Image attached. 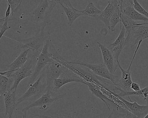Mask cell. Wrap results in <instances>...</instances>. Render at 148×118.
<instances>
[{"mask_svg":"<svg viewBox=\"0 0 148 118\" xmlns=\"http://www.w3.org/2000/svg\"><path fill=\"white\" fill-rule=\"evenodd\" d=\"M51 58L55 62L60 64L85 81L94 83L100 88L106 90H112L114 88V84L110 81L97 75L86 67L70 63L69 61H66L57 52L52 53Z\"/></svg>","mask_w":148,"mask_h":118,"instance_id":"1","label":"cell"},{"mask_svg":"<svg viewBox=\"0 0 148 118\" xmlns=\"http://www.w3.org/2000/svg\"><path fill=\"white\" fill-rule=\"evenodd\" d=\"M57 4V1L54 0L41 1L29 14V18L40 30H45L46 26L51 24V14Z\"/></svg>","mask_w":148,"mask_h":118,"instance_id":"2","label":"cell"},{"mask_svg":"<svg viewBox=\"0 0 148 118\" xmlns=\"http://www.w3.org/2000/svg\"><path fill=\"white\" fill-rule=\"evenodd\" d=\"M38 55L32 53L28 56V59L23 67L19 69L14 71L8 77H11L14 80V83L10 90H17L20 83L23 79L29 76H32L38 61Z\"/></svg>","mask_w":148,"mask_h":118,"instance_id":"3","label":"cell"},{"mask_svg":"<svg viewBox=\"0 0 148 118\" xmlns=\"http://www.w3.org/2000/svg\"><path fill=\"white\" fill-rule=\"evenodd\" d=\"M48 39L45 30H40L36 35L30 38L18 41L13 40L20 44L17 46V49H29L32 53L38 55V53L40 54L41 53L45 43Z\"/></svg>","mask_w":148,"mask_h":118,"instance_id":"4","label":"cell"},{"mask_svg":"<svg viewBox=\"0 0 148 118\" xmlns=\"http://www.w3.org/2000/svg\"><path fill=\"white\" fill-rule=\"evenodd\" d=\"M49 39H48L45 43L41 53L39 55L34 71L28 83L30 85L34 83V81L39 75H40L45 67L51 64L57 62L51 57L50 52H49Z\"/></svg>","mask_w":148,"mask_h":118,"instance_id":"5","label":"cell"},{"mask_svg":"<svg viewBox=\"0 0 148 118\" xmlns=\"http://www.w3.org/2000/svg\"><path fill=\"white\" fill-rule=\"evenodd\" d=\"M69 62L72 64H77L87 68L97 75L110 81L116 87L120 80L119 77L117 76L111 74L104 64H91L78 60L71 62L69 61Z\"/></svg>","mask_w":148,"mask_h":118,"instance_id":"6","label":"cell"},{"mask_svg":"<svg viewBox=\"0 0 148 118\" xmlns=\"http://www.w3.org/2000/svg\"><path fill=\"white\" fill-rule=\"evenodd\" d=\"M66 95V93H65L55 96L51 90L50 89H47L46 93L40 98L24 108L22 109V112L24 114H26L27 110L34 107H38L40 109L47 111L53 102L64 97Z\"/></svg>","mask_w":148,"mask_h":118,"instance_id":"7","label":"cell"},{"mask_svg":"<svg viewBox=\"0 0 148 118\" xmlns=\"http://www.w3.org/2000/svg\"><path fill=\"white\" fill-rule=\"evenodd\" d=\"M45 73L44 69L37 81L33 84H31L25 93L17 99V106L31 97L37 95L45 90H46V81H45Z\"/></svg>","mask_w":148,"mask_h":118,"instance_id":"8","label":"cell"},{"mask_svg":"<svg viewBox=\"0 0 148 118\" xmlns=\"http://www.w3.org/2000/svg\"><path fill=\"white\" fill-rule=\"evenodd\" d=\"M142 41H140L138 42L137 45L136 50L134 53L133 56H132V59L131 61L130 65L127 70H124L120 65L119 61L118 62V65L119 68L120 69L122 72V76L121 78L119 80L118 84L117 86V87L118 88L122 90H124L126 91H131V84L132 83V80L131 75L130 73V68L132 65L133 61L135 59L136 55L141 45Z\"/></svg>","mask_w":148,"mask_h":118,"instance_id":"9","label":"cell"},{"mask_svg":"<svg viewBox=\"0 0 148 118\" xmlns=\"http://www.w3.org/2000/svg\"><path fill=\"white\" fill-rule=\"evenodd\" d=\"M66 69V68L58 62L51 64L47 66L45 68L46 90L50 89L51 90L54 81L59 78Z\"/></svg>","mask_w":148,"mask_h":118,"instance_id":"10","label":"cell"},{"mask_svg":"<svg viewBox=\"0 0 148 118\" xmlns=\"http://www.w3.org/2000/svg\"><path fill=\"white\" fill-rule=\"evenodd\" d=\"M148 38V24L143 25L136 26L131 33L127 35L126 44L134 46L139 41H143Z\"/></svg>","mask_w":148,"mask_h":118,"instance_id":"11","label":"cell"},{"mask_svg":"<svg viewBox=\"0 0 148 118\" xmlns=\"http://www.w3.org/2000/svg\"><path fill=\"white\" fill-rule=\"evenodd\" d=\"M71 82H79L86 84L85 81L66 68L60 77L54 81L52 87L51 91L53 93L66 84Z\"/></svg>","mask_w":148,"mask_h":118,"instance_id":"12","label":"cell"},{"mask_svg":"<svg viewBox=\"0 0 148 118\" xmlns=\"http://www.w3.org/2000/svg\"><path fill=\"white\" fill-rule=\"evenodd\" d=\"M121 12L136 21H143L148 23V19L137 12L133 7V1L119 0Z\"/></svg>","mask_w":148,"mask_h":118,"instance_id":"13","label":"cell"},{"mask_svg":"<svg viewBox=\"0 0 148 118\" xmlns=\"http://www.w3.org/2000/svg\"><path fill=\"white\" fill-rule=\"evenodd\" d=\"M120 33L116 39L107 47L113 54L117 62L119 61V58L121 52L126 45V37H125L126 31L123 26L121 22L120 23Z\"/></svg>","mask_w":148,"mask_h":118,"instance_id":"14","label":"cell"},{"mask_svg":"<svg viewBox=\"0 0 148 118\" xmlns=\"http://www.w3.org/2000/svg\"><path fill=\"white\" fill-rule=\"evenodd\" d=\"M110 92L125 104L127 108V111H129L137 118H143L148 114V106L147 105H140L136 102H133L128 101L123 97L118 95L116 93L111 91Z\"/></svg>","mask_w":148,"mask_h":118,"instance_id":"15","label":"cell"},{"mask_svg":"<svg viewBox=\"0 0 148 118\" xmlns=\"http://www.w3.org/2000/svg\"><path fill=\"white\" fill-rule=\"evenodd\" d=\"M30 50L26 49L22 52L16 59L11 64L7 66L4 71L0 72V75H5L9 77L10 75L14 71H16L23 67L28 59V54Z\"/></svg>","mask_w":148,"mask_h":118,"instance_id":"16","label":"cell"},{"mask_svg":"<svg viewBox=\"0 0 148 118\" xmlns=\"http://www.w3.org/2000/svg\"><path fill=\"white\" fill-rule=\"evenodd\" d=\"M57 3L59 4L64 10L67 17L68 26H71L73 22L79 17L83 16L80 10L76 9L72 5L70 1L57 0Z\"/></svg>","mask_w":148,"mask_h":118,"instance_id":"17","label":"cell"},{"mask_svg":"<svg viewBox=\"0 0 148 118\" xmlns=\"http://www.w3.org/2000/svg\"><path fill=\"white\" fill-rule=\"evenodd\" d=\"M98 45L101 50L103 61L111 74H113L116 71L118 62L116 61L113 54L109 48L100 43L97 42Z\"/></svg>","mask_w":148,"mask_h":118,"instance_id":"18","label":"cell"},{"mask_svg":"<svg viewBox=\"0 0 148 118\" xmlns=\"http://www.w3.org/2000/svg\"><path fill=\"white\" fill-rule=\"evenodd\" d=\"M16 91L9 90L3 96L5 104V115L12 118L14 112L17 106Z\"/></svg>","mask_w":148,"mask_h":118,"instance_id":"19","label":"cell"},{"mask_svg":"<svg viewBox=\"0 0 148 118\" xmlns=\"http://www.w3.org/2000/svg\"><path fill=\"white\" fill-rule=\"evenodd\" d=\"M119 0L108 1V5L99 17L98 19L102 21L107 27L109 26L110 18L116 10L119 7Z\"/></svg>","mask_w":148,"mask_h":118,"instance_id":"20","label":"cell"},{"mask_svg":"<svg viewBox=\"0 0 148 118\" xmlns=\"http://www.w3.org/2000/svg\"><path fill=\"white\" fill-rule=\"evenodd\" d=\"M85 84L88 86L89 90L91 92L92 94L100 99L105 104L108 109L110 110V102L113 103V102L101 91L100 87L94 83H90L86 81Z\"/></svg>","mask_w":148,"mask_h":118,"instance_id":"21","label":"cell"},{"mask_svg":"<svg viewBox=\"0 0 148 118\" xmlns=\"http://www.w3.org/2000/svg\"><path fill=\"white\" fill-rule=\"evenodd\" d=\"M120 19L122 24L125 28L127 35H129L131 33L132 29L136 26L143 25L148 24L146 23H137L122 12L120 14Z\"/></svg>","mask_w":148,"mask_h":118,"instance_id":"22","label":"cell"},{"mask_svg":"<svg viewBox=\"0 0 148 118\" xmlns=\"http://www.w3.org/2000/svg\"><path fill=\"white\" fill-rule=\"evenodd\" d=\"M83 16H86L94 18H98L102 11L98 9L92 2H90L84 10H80Z\"/></svg>","mask_w":148,"mask_h":118,"instance_id":"23","label":"cell"},{"mask_svg":"<svg viewBox=\"0 0 148 118\" xmlns=\"http://www.w3.org/2000/svg\"><path fill=\"white\" fill-rule=\"evenodd\" d=\"M14 80L11 77L5 75L0 76V94L3 96L7 92L10 90L13 85Z\"/></svg>","mask_w":148,"mask_h":118,"instance_id":"24","label":"cell"},{"mask_svg":"<svg viewBox=\"0 0 148 118\" xmlns=\"http://www.w3.org/2000/svg\"><path fill=\"white\" fill-rule=\"evenodd\" d=\"M117 90L120 91V92L119 94H117L122 97L123 96H128L130 98V96H142L144 100H145L148 95V86L145 87L144 88L141 89L139 91L136 92L134 91H124L119 88L117 89Z\"/></svg>","mask_w":148,"mask_h":118,"instance_id":"25","label":"cell"},{"mask_svg":"<svg viewBox=\"0 0 148 118\" xmlns=\"http://www.w3.org/2000/svg\"><path fill=\"white\" fill-rule=\"evenodd\" d=\"M121 13L120 7H119L115 11L110 19V24L108 28L111 31L114 32L115 31V27L116 26L118 23L121 22V19H120Z\"/></svg>","mask_w":148,"mask_h":118,"instance_id":"26","label":"cell"},{"mask_svg":"<svg viewBox=\"0 0 148 118\" xmlns=\"http://www.w3.org/2000/svg\"><path fill=\"white\" fill-rule=\"evenodd\" d=\"M8 4L10 5L12 8V15L13 16L14 14L17 12L18 8L22 3L23 1L21 0H7L6 1Z\"/></svg>","mask_w":148,"mask_h":118,"instance_id":"27","label":"cell"},{"mask_svg":"<svg viewBox=\"0 0 148 118\" xmlns=\"http://www.w3.org/2000/svg\"><path fill=\"white\" fill-rule=\"evenodd\" d=\"M133 7L137 12L148 19V12L142 6L140 3L136 0H133Z\"/></svg>","mask_w":148,"mask_h":118,"instance_id":"28","label":"cell"},{"mask_svg":"<svg viewBox=\"0 0 148 118\" xmlns=\"http://www.w3.org/2000/svg\"><path fill=\"white\" fill-rule=\"evenodd\" d=\"M8 20H9V18H5L0 19L1 23L3 22V24L1 25V31H0V38L1 39L3 37L6 31L11 28V26H8Z\"/></svg>","mask_w":148,"mask_h":118,"instance_id":"29","label":"cell"},{"mask_svg":"<svg viewBox=\"0 0 148 118\" xmlns=\"http://www.w3.org/2000/svg\"><path fill=\"white\" fill-rule=\"evenodd\" d=\"M32 115L41 118H72L69 115H56V116H48V115H39L34 114H33Z\"/></svg>","mask_w":148,"mask_h":118,"instance_id":"30","label":"cell"},{"mask_svg":"<svg viewBox=\"0 0 148 118\" xmlns=\"http://www.w3.org/2000/svg\"><path fill=\"white\" fill-rule=\"evenodd\" d=\"M112 112L113 113L112 118H127V115H124L123 114L118 113L114 110Z\"/></svg>","mask_w":148,"mask_h":118,"instance_id":"31","label":"cell"},{"mask_svg":"<svg viewBox=\"0 0 148 118\" xmlns=\"http://www.w3.org/2000/svg\"><path fill=\"white\" fill-rule=\"evenodd\" d=\"M131 89L132 90L134 91H138L141 90L140 86L136 83L132 82L131 84Z\"/></svg>","mask_w":148,"mask_h":118,"instance_id":"32","label":"cell"},{"mask_svg":"<svg viewBox=\"0 0 148 118\" xmlns=\"http://www.w3.org/2000/svg\"><path fill=\"white\" fill-rule=\"evenodd\" d=\"M11 14H12V8L10 5L8 4L7 9L5 13V18H9Z\"/></svg>","mask_w":148,"mask_h":118,"instance_id":"33","label":"cell"},{"mask_svg":"<svg viewBox=\"0 0 148 118\" xmlns=\"http://www.w3.org/2000/svg\"><path fill=\"white\" fill-rule=\"evenodd\" d=\"M112 115H113V113H112H112H111L110 114V115H109V116H108V117H107V118H112Z\"/></svg>","mask_w":148,"mask_h":118,"instance_id":"34","label":"cell"},{"mask_svg":"<svg viewBox=\"0 0 148 118\" xmlns=\"http://www.w3.org/2000/svg\"><path fill=\"white\" fill-rule=\"evenodd\" d=\"M145 101H146V105L148 106V95L147 96V97H146V98H145Z\"/></svg>","mask_w":148,"mask_h":118,"instance_id":"35","label":"cell"},{"mask_svg":"<svg viewBox=\"0 0 148 118\" xmlns=\"http://www.w3.org/2000/svg\"><path fill=\"white\" fill-rule=\"evenodd\" d=\"M23 118H26V114H24L23 115Z\"/></svg>","mask_w":148,"mask_h":118,"instance_id":"36","label":"cell"},{"mask_svg":"<svg viewBox=\"0 0 148 118\" xmlns=\"http://www.w3.org/2000/svg\"><path fill=\"white\" fill-rule=\"evenodd\" d=\"M143 118H148V114H147Z\"/></svg>","mask_w":148,"mask_h":118,"instance_id":"37","label":"cell"}]
</instances>
